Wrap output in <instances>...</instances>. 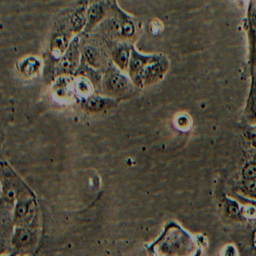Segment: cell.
<instances>
[{
    "instance_id": "obj_1",
    "label": "cell",
    "mask_w": 256,
    "mask_h": 256,
    "mask_svg": "<svg viewBox=\"0 0 256 256\" xmlns=\"http://www.w3.org/2000/svg\"><path fill=\"white\" fill-rule=\"evenodd\" d=\"M100 28L107 40L112 42L131 43L138 35V22L114 4L110 14L100 25Z\"/></svg>"
},
{
    "instance_id": "obj_2",
    "label": "cell",
    "mask_w": 256,
    "mask_h": 256,
    "mask_svg": "<svg viewBox=\"0 0 256 256\" xmlns=\"http://www.w3.org/2000/svg\"><path fill=\"white\" fill-rule=\"evenodd\" d=\"M121 72L116 66L108 68L102 82V91L106 96L116 100L126 96L132 91L134 83Z\"/></svg>"
},
{
    "instance_id": "obj_3",
    "label": "cell",
    "mask_w": 256,
    "mask_h": 256,
    "mask_svg": "<svg viewBox=\"0 0 256 256\" xmlns=\"http://www.w3.org/2000/svg\"><path fill=\"white\" fill-rule=\"evenodd\" d=\"M1 181L2 204L6 208H13L19 194L26 188V184L7 162H2L1 166Z\"/></svg>"
},
{
    "instance_id": "obj_4",
    "label": "cell",
    "mask_w": 256,
    "mask_h": 256,
    "mask_svg": "<svg viewBox=\"0 0 256 256\" xmlns=\"http://www.w3.org/2000/svg\"><path fill=\"white\" fill-rule=\"evenodd\" d=\"M82 42L78 36H74L62 58L56 64L55 73L56 76H72L80 68L82 64Z\"/></svg>"
},
{
    "instance_id": "obj_5",
    "label": "cell",
    "mask_w": 256,
    "mask_h": 256,
    "mask_svg": "<svg viewBox=\"0 0 256 256\" xmlns=\"http://www.w3.org/2000/svg\"><path fill=\"white\" fill-rule=\"evenodd\" d=\"M72 31L70 29L67 18L56 25L49 42V52L53 59L59 61L70 47L73 38Z\"/></svg>"
},
{
    "instance_id": "obj_6",
    "label": "cell",
    "mask_w": 256,
    "mask_h": 256,
    "mask_svg": "<svg viewBox=\"0 0 256 256\" xmlns=\"http://www.w3.org/2000/svg\"><path fill=\"white\" fill-rule=\"evenodd\" d=\"M113 4L107 0H95L90 2L86 12L88 22L83 34L88 35L98 28L110 14Z\"/></svg>"
},
{
    "instance_id": "obj_7",
    "label": "cell",
    "mask_w": 256,
    "mask_h": 256,
    "mask_svg": "<svg viewBox=\"0 0 256 256\" xmlns=\"http://www.w3.org/2000/svg\"><path fill=\"white\" fill-rule=\"evenodd\" d=\"M167 68V62L161 55H156L155 59L151 61L138 76L134 84L138 88L148 86L156 82Z\"/></svg>"
},
{
    "instance_id": "obj_8",
    "label": "cell",
    "mask_w": 256,
    "mask_h": 256,
    "mask_svg": "<svg viewBox=\"0 0 256 256\" xmlns=\"http://www.w3.org/2000/svg\"><path fill=\"white\" fill-rule=\"evenodd\" d=\"M90 0H80L78 5L66 16L70 29L74 35L78 36L84 32L86 26V12Z\"/></svg>"
},
{
    "instance_id": "obj_9",
    "label": "cell",
    "mask_w": 256,
    "mask_h": 256,
    "mask_svg": "<svg viewBox=\"0 0 256 256\" xmlns=\"http://www.w3.org/2000/svg\"><path fill=\"white\" fill-rule=\"evenodd\" d=\"M112 44L110 55L115 66L120 71H128L132 50L134 46L127 42H112Z\"/></svg>"
},
{
    "instance_id": "obj_10",
    "label": "cell",
    "mask_w": 256,
    "mask_h": 256,
    "mask_svg": "<svg viewBox=\"0 0 256 256\" xmlns=\"http://www.w3.org/2000/svg\"><path fill=\"white\" fill-rule=\"evenodd\" d=\"M82 62L92 70H100L106 64L102 49L94 44L82 46Z\"/></svg>"
},
{
    "instance_id": "obj_11",
    "label": "cell",
    "mask_w": 256,
    "mask_h": 256,
    "mask_svg": "<svg viewBox=\"0 0 256 256\" xmlns=\"http://www.w3.org/2000/svg\"><path fill=\"white\" fill-rule=\"evenodd\" d=\"M156 55H145L139 53L134 47L132 50L131 58L128 64V72L133 83L146 65L155 59Z\"/></svg>"
},
{
    "instance_id": "obj_12",
    "label": "cell",
    "mask_w": 256,
    "mask_h": 256,
    "mask_svg": "<svg viewBox=\"0 0 256 256\" xmlns=\"http://www.w3.org/2000/svg\"><path fill=\"white\" fill-rule=\"evenodd\" d=\"M118 104L115 98L102 96H90L85 100L83 108L86 112L96 113L114 107Z\"/></svg>"
},
{
    "instance_id": "obj_13",
    "label": "cell",
    "mask_w": 256,
    "mask_h": 256,
    "mask_svg": "<svg viewBox=\"0 0 256 256\" xmlns=\"http://www.w3.org/2000/svg\"><path fill=\"white\" fill-rule=\"evenodd\" d=\"M17 67L20 74L25 77H34L40 72L42 62L36 56H26L18 64Z\"/></svg>"
},
{
    "instance_id": "obj_14",
    "label": "cell",
    "mask_w": 256,
    "mask_h": 256,
    "mask_svg": "<svg viewBox=\"0 0 256 256\" xmlns=\"http://www.w3.org/2000/svg\"><path fill=\"white\" fill-rule=\"evenodd\" d=\"M32 234L28 228H22L14 235V241L17 246L23 247L28 246L32 241Z\"/></svg>"
},
{
    "instance_id": "obj_15",
    "label": "cell",
    "mask_w": 256,
    "mask_h": 256,
    "mask_svg": "<svg viewBox=\"0 0 256 256\" xmlns=\"http://www.w3.org/2000/svg\"><path fill=\"white\" fill-rule=\"evenodd\" d=\"M76 88H77L78 92L83 96H90L91 92H92V86H91L90 82L85 78H82L78 80L76 84Z\"/></svg>"
},
{
    "instance_id": "obj_16",
    "label": "cell",
    "mask_w": 256,
    "mask_h": 256,
    "mask_svg": "<svg viewBox=\"0 0 256 256\" xmlns=\"http://www.w3.org/2000/svg\"><path fill=\"white\" fill-rule=\"evenodd\" d=\"M242 176L246 180L254 179L256 178V164L250 163L247 164L242 170Z\"/></svg>"
},
{
    "instance_id": "obj_17",
    "label": "cell",
    "mask_w": 256,
    "mask_h": 256,
    "mask_svg": "<svg viewBox=\"0 0 256 256\" xmlns=\"http://www.w3.org/2000/svg\"><path fill=\"white\" fill-rule=\"evenodd\" d=\"M250 37L252 55L253 59L256 60V30L251 28H250Z\"/></svg>"
},
{
    "instance_id": "obj_18",
    "label": "cell",
    "mask_w": 256,
    "mask_h": 256,
    "mask_svg": "<svg viewBox=\"0 0 256 256\" xmlns=\"http://www.w3.org/2000/svg\"><path fill=\"white\" fill-rule=\"evenodd\" d=\"M226 211H227L228 214L230 216H235L238 215V214H239V206L234 202H230L227 205Z\"/></svg>"
},
{
    "instance_id": "obj_19",
    "label": "cell",
    "mask_w": 256,
    "mask_h": 256,
    "mask_svg": "<svg viewBox=\"0 0 256 256\" xmlns=\"http://www.w3.org/2000/svg\"><path fill=\"white\" fill-rule=\"evenodd\" d=\"M250 28L256 30V7H253L250 12Z\"/></svg>"
},
{
    "instance_id": "obj_20",
    "label": "cell",
    "mask_w": 256,
    "mask_h": 256,
    "mask_svg": "<svg viewBox=\"0 0 256 256\" xmlns=\"http://www.w3.org/2000/svg\"><path fill=\"white\" fill-rule=\"evenodd\" d=\"M223 256H238L236 248L233 246H228L224 250Z\"/></svg>"
},
{
    "instance_id": "obj_21",
    "label": "cell",
    "mask_w": 256,
    "mask_h": 256,
    "mask_svg": "<svg viewBox=\"0 0 256 256\" xmlns=\"http://www.w3.org/2000/svg\"><path fill=\"white\" fill-rule=\"evenodd\" d=\"M246 187L247 190L252 192H254L256 191V180L254 179L246 180Z\"/></svg>"
}]
</instances>
